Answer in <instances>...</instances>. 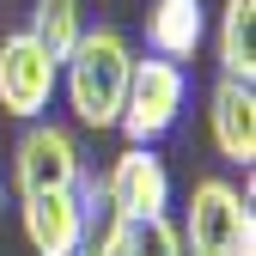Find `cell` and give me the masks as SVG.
I'll use <instances>...</instances> for the list:
<instances>
[{
    "instance_id": "11",
    "label": "cell",
    "mask_w": 256,
    "mask_h": 256,
    "mask_svg": "<svg viewBox=\"0 0 256 256\" xmlns=\"http://www.w3.org/2000/svg\"><path fill=\"white\" fill-rule=\"evenodd\" d=\"M30 37H37L55 61H68V55H74V43L86 37L80 0H37V12H30Z\"/></svg>"
},
{
    "instance_id": "5",
    "label": "cell",
    "mask_w": 256,
    "mask_h": 256,
    "mask_svg": "<svg viewBox=\"0 0 256 256\" xmlns=\"http://www.w3.org/2000/svg\"><path fill=\"white\" fill-rule=\"evenodd\" d=\"M86 177V158L74 146L68 128H55V122H30L24 128V140L12 152V183H18V196H49V189H74Z\"/></svg>"
},
{
    "instance_id": "9",
    "label": "cell",
    "mask_w": 256,
    "mask_h": 256,
    "mask_svg": "<svg viewBox=\"0 0 256 256\" xmlns=\"http://www.w3.org/2000/svg\"><path fill=\"white\" fill-rule=\"evenodd\" d=\"M208 37V12H202V0H152L146 6V49L158 61H183L202 49Z\"/></svg>"
},
{
    "instance_id": "4",
    "label": "cell",
    "mask_w": 256,
    "mask_h": 256,
    "mask_svg": "<svg viewBox=\"0 0 256 256\" xmlns=\"http://www.w3.org/2000/svg\"><path fill=\"white\" fill-rule=\"evenodd\" d=\"M244 226H250V202L226 177H202L189 189V202H183V220H177L183 256H232Z\"/></svg>"
},
{
    "instance_id": "3",
    "label": "cell",
    "mask_w": 256,
    "mask_h": 256,
    "mask_svg": "<svg viewBox=\"0 0 256 256\" xmlns=\"http://www.w3.org/2000/svg\"><path fill=\"white\" fill-rule=\"evenodd\" d=\"M55 92H61V61L30 30L0 37V110L18 116V122H43Z\"/></svg>"
},
{
    "instance_id": "6",
    "label": "cell",
    "mask_w": 256,
    "mask_h": 256,
    "mask_svg": "<svg viewBox=\"0 0 256 256\" xmlns=\"http://www.w3.org/2000/svg\"><path fill=\"white\" fill-rule=\"evenodd\" d=\"M104 183V202L122 220H152V214H171V171L152 146H128L116 152V165L98 177Z\"/></svg>"
},
{
    "instance_id": "12",
    "label": "cell",
    "mask_w": 256,
    "mask_h": 256,
    "mask_svg": "<svg viewBox=\"0 0 256 256\" xmlns=\"http://www.w3.org/2000/svg\"><path fill=\"white\" fill-rule=\"evenodd\" d=\"M116 256H183V232L171 214H152V220H128L122 226V250Z\"/></svg>"
},
{
    "instance_id": "1",
    "label": "cell",
    "mask_w": 256,
    "mask_h": 256,
    "mask_svg": "<svg viewBox=\"0 0 256 256\" xmlns=\"http://www.w3.org/2000/svg\"><path fill=\"white\" fill-rule=\"evenodd\" d=\"M128 74H134V49H128L122 30L98 24L86 30L74 43V55L61 61V92H68V104L86 128H116L122 116V98H128Z\"/></svg>"
},
{
    "instance_id": "10",
    "label": "cell",
    "mask_w": 256,
    "mask_h": 256,
    "mask_svg": "<svg viewBox=\"0 0 256 256\" xmlns=\"http://www.w3.org/2000/svg\"><path fill=\"white\" fill-rule=\"evenodd\" d=\"M220 80H256V0H226L220 12Z\"/></svg>"
},
{
    "instance_id": "8",
    "label": "cell",
    "mask_w": 256,
    "mask_h": 256,
    "mask_svg": "<svg viewBox=\"0 0 256 256\" xmlns=\"http://www.w3.org/2000/svg\"><path fill=\"white\" fill-rule=\"evenodd\" d=\"M18 220H24V244L37 250V256H74V250H80L86 214H80V202H74V189H49V196H24Z\"/></svg>"
},
{
    "instance_id": "2",
    "label": "cell",
    "mask_w": 256,
    "mask_h": 256,
    "mask_svg": "<svg viewBox=\"0 0 256 256\" xmlns=\"http://www.w3.org/2000/svg\"><path fill=\"white\" fill-rule=\"evenodd\" d=\"M183 104H189V74L177 61H134V74H128V98H122V116L116 128L128 134V146H158L183 122Z\"/></svg>"
},
{
    "instance_id": "7",
    "label": "cell",
    "mask_w": 256,
    "mask_h": 256,
    "mask_svg": "<svg viewBox=\"0 0 256 256\" xmlns=\"http://www.w3.org/2000/svg\"><path fill=\"white\" fill-rule=\"evenodd\" d=\"M208 128H214V146L226 165H256V86L244 80H220L214 98H208Z\"/></svg>"
}]
</instances>
